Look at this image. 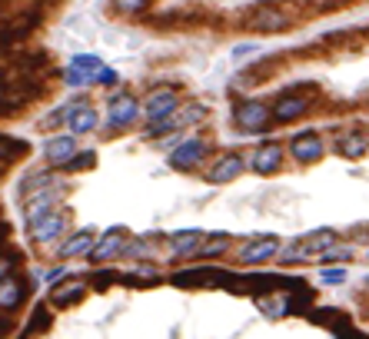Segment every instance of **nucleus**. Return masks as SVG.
<instances>
[{
	"label": "nucleus",
	"instance_id": "obj_22",
	"mask_svg": "<svg viewBox=\"0 0 369 339\" xmlns=\"http://www.w3.org/2000/svg\"><path fill=\"white\" fill-rule=\"evenodd\" d=\"M276 256H280L283 266H300V263H310V260H313L310 250H306V243H303V240L280 246V253H276Z\"/></svg>",
	"mask_w": 369,
	"mask_h": 339
},
{
	"label": "nucleus",
	"instance_id": "obj_2",
	"mask_svg": "<svg viewBox=\"0 0 369 339\" xmlns=\"http://www.w3.org/2000/svg\"><path fill=\"white\" fill-rule=\"evenodd\" d=\"M136 120H140V100H136L133 93H126V90L113 93L107 103V123L113 126V130H130Z\"/></svg>",
	"mask_w": 369,
	"mask_h": 339
},
{
	"label": "nucleus",
	"instance_id": "obj_40",
	"mask_svg": "<svg viewBox=\"0 0 369 339\" xmlns=\"http://www.w3.org/2000/svg\"><path fill=\"white\" fill-rule=\"evenodd\" d=\"M366 290H369V276H366Z\"/></svg>",
	"mask_w": 369,
	"mask_h": 339
},
{
	"label": "nucleus",
	"instance_id": "obj_14",
	"mask_svg": "<svg viewBox=\"0 0 369 339\" xmlns=\"http://www.w3.org/2000/svg\"><path fill=\"white\" fill-rule=\"evenodd\" d=\"M80 150L77 143V133H60V136H50L47 143H44V160H47L50 166H64L70 160V156Z\"/></svg>",
	"mask_w": 369,
	"mask_h": 339
},
{
	"label": "nucleus",
	"instance_id": "obj_6",
	"mask_svg": "<svg viewBox=\"0 0 369 339\" xmlns=\"http://www.w3.org/2000/svg\"><path fill=\"white\" fill-rule=\"evenodd\" d=\"M293 24V17L283 7H256L246 20V27L256 30V34H280Z\"/></svg>",
	"mask_w": 369,
	"mask_h": 339
},
{
	"label": "nucleus",
	"instance_id": "obj_34",
	"mask_svg": "<svg viewBox=\"0 0 369 339\" xmlns=\"http://www.w3.org/2000/svg\"><path fill=\"white\" fill-rule=\"evenodd\" d=\"M113 7H117L120 14H140V10L150 7V0H113Z\"/></svg>",
	"mask_w": 369,
	"mask_h": 339
},
{
	"label": "nucleus",
	"instance_id": "obj_23",
	"mask_svg": "<svg viewBox=\"0 0 369 339\" xmlns=\"http://www.w3.org/2000/svg\"><path fill=\"white\" fill-rule=\"evenodd\" d=\"M303 243H306V250H310V256L316 260L326 246H333L336 243V230H313L310 236H303Z\"/></svg>",
	"mask_w": 369,
	"mask_h": 339
},
{
	"label": "nucleus",
	"instance_id": "obj_41",
	"mask_svg": "<svg viewBox=\"0 0 369 339\" xmlns=\"http://www.w3.org/2000/svg\"><path fill=\"white\" fill-rule=\"evenodd\" d=\"M0 333H4V323H0Z\"/></svg>",
	"mask_w": 369,
	"mask_h": 339
},
{
	"label": "nucleus",
	"instance_id": "obj_21",
	"mask_svg": "<svg viewBox=\"0 0 369 339\" xmlns=\"http://www.w3.org/2000/svg\"><path fill=\"white\" fill-rule=\"evenodd\" d=\"M230 233H210V236H203V246H200V256L203 260H216V256H223L226 250H230Z\"/></svg>",
	"mask_w": 369,
	"mask_h": 339
},
{
	"label": "nucleus",
	"instance_id": "obj_24",
	"mask_svg": "<svg viewBox=\"0 0 369 339\" xmlns=\"http://www.w3.org/2000/svg\"><path fill=\"white\" fill-rule=\"evenodd\" d=\"M93 163H97V150H77V153L64 163V170H67V173H84V170H90Z\"/></svg>",
	"mask_w": 369,
	"mask_h": 339
},
{
	"label": "nucleus",
	"instance_id": "obj_18",
	"mask_svg": "<svg viewBox=\"0 0 369 339\" xmlns=\"http://www.w3.org/2000/svg\"><path fill=\"white\" fill-rule=\"evenodd\" d=\"M203 236H206V233H200V230L173 233V236H170V253H173V260H190V256H200Z\"/></svg>",
	"mask_w": 369,
	"mask_h": 339
},
{
	"label": "nucleus",
	"instance_id": "obj_11",
	"mask_svg": "<svg viewBox=\"0 0 369 339\" xmlns=\"http://www.w3.org/2000/svg\"><path fill=\"white\" fill-rule=\"evenodd\" d=\"M323 153H326V143L313 130H303V133H296L290 140V156L300 160V163H316V160H323Z\"/></svg>",
	"mask_w": 369,
	"mask_h": 339
},
{
	"label": "nucleus",
	"instance_id": "obj_33",
	"mask_svg": "<svg viewBox=\"0 0 369 339\" xmlns=\"http://www.w3.org/2000/svg\"><path fill=\"white\" fill-rule=\"evenodd\" d=\"M123 253H126V256H150V253H153V243H146V240H126Z\"/></svg>",
	"mask_w": 369,
	"mask_h": 339
},
{
	"label": "nucleus",
	"instance_id": "obj_35",
	"mask_svg": "<svg viewBox=\"0 0 369 339\" xmlns=\"http://www.w3.org/2000/svg\"><path fill=\"white\" fill-rule=\"evenodd\" d=\"M64 80H67V87H84V84H90V77L84 74V70H77V67L64 70Z\"/></svg>",
	"mask_w": 369,
	"mask_h": 339
},
{
	"label": "nucleus",
	"instance_id": "obj_32",
	"mask_svg": "<svg viewBox=\"0 0 369 339\" xmlns=\"http://www.w3.org/2000/svg\"><path fill=\"white\" fill-rule=\"evenodd\" d=\"M17 266H20V253H14V250H0V276L14 273Z\"/></svg>",
	"mask_w": 369,
	"mask_h": 339
},
{
	"label": "nucleus",
	"instance_id": "obj_28",
	"mask_svg": "<svg viewBox=\"0 0 369 339\" xmlns=\"http://www.w3.org/2000/svg\"><path fill=\"white\" fill-rule=\"evenodd\" d=\"M313 323H320V326H330V330H336L340 323H346L343 320V313H336V310H313V313H306Z\"/></svg>",
	"mask_w": 369,
	"mask_h": 339
},
{
	"label": "nucleus",
	"instance_id": "obj_38",
	"mask_svg": "<svg viewBox=\"0 0 369 339\" xmlns=\"http://www.w3.org/2000/svg\"><path fill=\"white\" fill-rule=\"evenodd\" d=\"M253 50H256V44H243V47L233 50V57H246V54H253Z\"/></svg>",
	"mask_w": 369,
	"mask_h": 339
},
{
	"label": "nucleus",
	"instance_id": "obj_5",
	"mask_svg": "<svg viewBox=\"0 0 369 339\" xmlns=\"http://www.w3.org/2000/svg\"><path fill=\"white\" fill-rule=\"evenodd\" d=\"M173 283L176 286H186V290H193V286H230L233 276L223 273V270H213V266H200V270L173 273Z\"/></svg>",
	"mask_w": 369,
	"mask_h": 339
},
{
	"label": "nucleus",
	"instance_id": "obj_17",
	"mask_svg": "<svg viewBox=\"0 0 369 339\" xmlns=\"http://www.w3.org/2000/svg\"><path fill=\"white\" fill-rule=\"evenodd\" d=\"M246 170V160L240 153H230V156H220V160H216L213 166H210V170H206V180H210V183H230V180H236V176L243 173Z\"/></svg>",
	"mask_w": 369,
	"mask_h": 339
},
{
	"label": "nucleus",
	"instance_id": "obj_31",
	"mask_svg": "<svg viewBox=\"0 0 369 339\" xmlns=\"http://www.w3.org/2000/svg\"><path fill=\"white\" fill-rule=\"evenodd\" d=\"M320 260L323 263H346V260H353V246H340V243H333V246H326V250L320 253Z\"/></svg>",
	"mask_w": 369,
	"mask_h": 339
},
{
	"label": "nucleus",
	"instance_id": "obj_16",
	"mask_svg": "<svg viewBox=\"0 0 369 339\" xmlns=\"http://www.w3.org/2000/svg\"><path fill=\"white\" fill-rule=\"evenodd\" d=\"M60 200V193L54 186H40L37 193H27L24 196V216H27V223H34L37 216H44L47 210H54Z\"/></svg>",
	"mask_w": 369,
	"mask_h": 339
},
{
	"label": "nucleus",
	"instance_id": "obj_4",
	"mask_svg": "<svg viewBox=\"0 0 369 339\" xmlns=\"http://www.w3.org/2000/svg\"><path fill=\"white\" fill-rule=\"evenodd\" d=\"M126 240H130V236H126L123 226H110V230L103 233V236H100V240L93 243V246H90L87 256H90L93 263H110V260H117V256H123Z\"/></svg>",
	"mask_w": 369,
	"mask_h": 339
},
{
	"label": "nucleus",
	"instance_id": "obj_19",
	"mask_svg": "<svg viewBox=\"0 0 369 339\" xmlns=\"http://www.w3.org/2000/svg\"><path fill=\"white\" fill-rule=\"evenodd\" d=\"M93 246V230H77L74 236L60 243V260H74V256H87Z\"/></svg>",
	"mask_w": 369,
	"mask_h": 339
},
{
	"label": "nucleus",
	"instance_id": "obj_15",
	"mask_svg": "<svg viewBox=\"0 0 369 339\" xmlns=\"http://www.w3.org/2000/svg\"><path fill=\"white\" fill-rule=\"evenodd\" d=\"M313 97L310 93H283L276 103H273V120H280V123H290L296 116H303L310 110Z\"/></svg>",
	"mask_w": 369,
	"mask_h": 339
},
{
	"label": "nucleus",
	"instance_id": "obj_1",
	"mask_svg": "<svg viewBox=\"0 0 369 339\" xmlns=\"http://www.w3.org/2000/svg\"><path fill=\"white\" fill-rule=\"evenodd\" d=\"M273 120V110L260 100H240L233 107V123L236 130H243V133H263Z\"/></svg>",
	"mask_w": 369,
	"mask_h": 339
},
{
	"label": "nucleus",
	"instance_id": "obj_13",
	"mask_svg": "<svg viewBox=\"0 0 369 339\" xmlns=\"http://www.w3.org/2000/svg\"><path fill=\"white\" fill-rule=\"evenodd\" d=\"M206 153H210V143H206V140H183V143L170 153V166H173V170H190V166L203 163Z\"/></svg>",
	"mask_w": 369,
	"mask_h": 339
},
{
	"label": "nucleus",
	"instance_id": "obj_20",
	"mask_svg": "<svg viewBox=\"0 0 369 339\" xmlns=\"http://www.w3.org/2000/svg\"><path fill=\"white\" fill-rule=\"evenodd\" d=\"M366 150H369V140L363 133H346L336 140V153L346 156V160H360Z\"/></svg>",
	"mask_w": 369,
	"mask_h": 339
},
{
	"label": "nucleus",
	"instance_id": "obj_7",
	"mask_svg": "<svg viewBox=\"0 0 369 339\" xmlns=\"http://www.w3.org/2000/svg\"><path fill=\"white\" fill-rule=\"evenodd\" d=\"M30 226V240L40 243V246H47V243H54L60 236V233L67 230V213H60V210H47L44 216H37Z\"/></svg>",
	"mask_w": 369,
	"mask_h": 339
},
{
	"label": "nucleus",
	"instance_id": "obj_10",
	"mask_svg": "<svg viewBox=\"0 0 369 339\" xmlns=\"http://www.w3.org/2000/svg\"><path fill=\"white\" fill-rule=\"evenodd\" d=\"M27 280L24 276H17V270L7 273V276H0V313H14L24 306V300H27Z\"/></svg>",
	"mask_w": 369,
	"mask_h": 339
},
{
	"label": "nucleus",
	"instance_id": "obj_29",
	"mask_svg": "<svg viewBox=\"0 0 369 339\" xmlns=\"http://www.w3.org/2000/svg\"><path fill=\"white\" fill-rule=\"evenodd\" d=\"M320 283L323 286H343L346 283V266H323V273H320Z\"/></svg>",
	"mask_w": 369,
	"mask_h": 339
},
{
	"label": "nucleus",
	"instance_id": "obj_27",
	"mask_svg": "<svg viewBox=\"0 0 369 339\" xmlns=\"http://www.w3.org/2000/svg\"><path fill=\"white\" fill-rule=\"evenodd\" d=\"M50 330V313L44 310V306H37L34 310V316H30L27 330H24V336H34V333H47Z\"/></svg>",
	"mask_w": 369,
	"mask_h": 339
},
{
	"label": "nucleus",
	"instance_id": "obj_30",
	"mask_svg": "<svg viewBox=\"0 0 369 339\" xmlns=\"http://www.w3.org/2000/svg\"><path fill=\"white\" fill-rule=\"evenodd\" d=\"M54 183V176H50V170H37V173H30V176H24V183H20V193L27 196L34 186H50Z\"/></svg>",
	"mask_w": 369,
	"mask_h": 339
},
{
	"label": "nucleus",
	"instance_id": "obj_9",
	"mask_svg": "<svg viewBox=\"0 0 369 339\" xmlns=\"http://www.w3.org/2000/svg\"><path fill=\"white\" fill-rule=\"evenodd\" d=\"M176 107H180V93L170 90V87H160V90H153V93L146 97L143 116L150 120V123H160V120H166V116H173Z\"/></svg>",
	"mask_w": 369,
	"mask_h": 339
},
{
	"label": "nucleus",
	"instance_id": "obj_36",
	"mask_svg": "<svg viewBox=\"0 0 369 339\" xmlns=\"http://www.w3.org/2000/svg\"><path fill=\"white\" fill-rule=\"evenodd\" d=\"M130 276H136V283H156V276H160V273H156L153 266H136Z\"/></svg>",
	"mask_w": 369,
	"mask_h": 339
},
{
	"label": "nucleus",
	"instance_id": "obj_39",
	"mask_svg": "<svg viewBox=\"0 0 369 339\" xmlns=\"http://www.w3.org/2000/svg\"><path fill=\"white\" fill-rule=\"evenodd\" d=\"M4 236H7V230H4V226H0V250H4Z\"/></svg>",
	"mask_w": 369,
	"mask_h": 339
},
{
	"label": "nucleus",
	"instance_id": "obj_12",
	"mask_svg": "<svg viewBox=\"0 0 369 339\" xmlns=\"http://www.w3.org/2000/svg\"><path fill=\"white\" fill-rule=\"evenodd\" d=\"M90 283L84 280V276H70V280L57 283L54 290H50V306H57V310H67V306H74V303H80L84 296H87Z\"/></svg>",
	"mask_w": 369,
	"mask_h": 339
},
{
	"label": "nucleus",
	"instance_id": "obj_37",
	"mask_svg": "<svg viewBox=\"0 0 369 339\" xmlns=\"http://www.w3.org/2000/svg\"><path fill=\"white\" fill-rule=\"evenodd\" d=\"M93 84H103V87H110V84H117V74H113V70H103V67H100L97 74H93Z\"/></svg>",
	"mask_w": 369,
	"mask_h": 339
},
{
	"label": "nucleus",
	"instance_id": "obj_3",
	"mask_svg": "<svg viewBox=\"0 0 369 339\" xmlns=\"http://www.w3.org/2000/svg\"><path fill=\"white\" fill-rule=\"evenodd\" d=\"M283 243L276 236H256V240H246L240 250H236V263H243V266H260V263H270L276 260V253H280Z\"/></svg>",
	"mask_w": 369,
	"mask_h": 339
},
{
	"label": "nucleus",
	"instance_id": "obj_25",
	"mask_svg": "<svg viewBox=\"0 0 369 339\" xmlns=\"http://www.w3.org/2000/svg\"><path fill=\"white\" fill-rule=\"evenodd\" d=\"M70 67H77V70H84L90 80H93V74H97L100 67H103V60L100 57H93V54H77V57H70Z\"/></svg>",
	"mask_w": 369,
	"mask_h": 339
},
{
	"label": "nucleus",
	"instance_id": "obj_26",
	"mask_svg": "<svg viewBox=\"0 0 369 339\" xmlns=\"http://www.w3.org/2000/svg\"><path fill=\"white\" fill-rule=\"evenodd\" d=\"M24 150H27V146L20 143V140H7V136H0V170H4L14 156L24 153Z\"/></svg>",
	"mask_w": 369,
	"mask_h": 339
},
{
	"label": "nucleus",
	"instance_id": "obj_8",
	"mask_svg": "<svg viewBox=\"0 0 369 339\" xmlns=\"http://www.w3.org/2000/svg\"><path fill=\"white\" fill-rule=\"evenodd\" d=\"M250 170L260 176H273L276 170H283V143L280 140H266L253 150L250 156Z\"/></svg>",
	"mask_w": 369,
	"mask_h": 339
}]
</instances>
